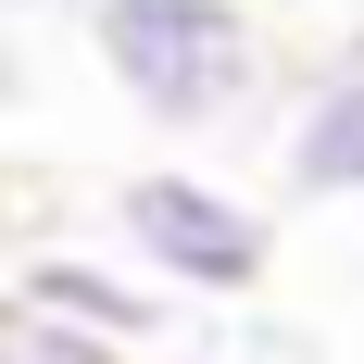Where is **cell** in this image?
Here are the masks:
<instances>
[{"label":"cell","instance_id":"cell-2","mask_svg":"<svg viewBox=\"0 0 364 364\" xmlns=\"http://www.w3.org/2000/svg\"><path fill=\"white\" fill-rule=\"evenodd\" d=\"M113 239L151 289H188V301H252L264 264H277V226L239 201V188L188 176V164H151V176L113 188Z\"/></svg>","mask_w":364,"mask_h":364},{"label":"cell","instance_id":"cell-3","mask_svg":"<svg viewBox=\"0 0 364 364\" xmlns=\"http://www.w3.org/2000/svg\"><path fill=\"white\" fill-rule=\"evenodd\" d=\"M277 164H289L301 201H364V63L301 75L289 126H277Z\"/></svg>","mask_w":364,"mask_h":364},{"label":"cell","instance_id":"cell-4","mask_svg":"<svg viewBox=\"0 0 364 364\" xmlns=\"http://www.w3.org/2000/svg\"><path fill=\"white\" fill-rule=\"evenodd\" d=\"M13 301H38V314H63V327L113 339V352H139V339L164 327V289H151V277H126V264H88V252H38L26 277H13Z\"/></svg>","mask_w":364,"mask_h":364},{"label":"cell","instance_id":"cell-6","mask_svg":"<svg viewBox=\"0 0 364 364\" xmlns=\"http://www.w3.org/2000/svg\"><path fill=\"white\" fill-rule=\"evenodd\" d=\"M0 101H13V63H0Z\"/></svg>","mask_w":364,"mask_h":364},{"label":"cell","instance_id":"cell-5","mask_svg":"<svg viewBox=\"0 0 364 364\" xmlns=\"http://www.w3.org/2000/svg\"><path fill=\"white\" fill-rule=\"evenodd\" d=\"M0 364H126L113 339H88V327H63V314H38V301H13L0 289Z\"/></svg>","mask_w":364,"mask_h":364},{"label":"cell","instance_id":"cell-1","mask_svg":"<svg viewBox=\"0 0 364 364\" xmlns=\"http://www.w3.org/2000/svg\"><path fill=\"white\" fill-rule=\"evenodd\" d=\"M88 50L151 126H226L264 88V38L239 0H88Z\"/></svg>","mask_w":364,"mask_h":364}]
</instances>
